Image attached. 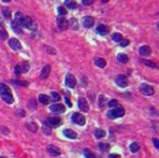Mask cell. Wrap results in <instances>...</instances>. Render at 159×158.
<instances>
[{"label": "cell", "mask_w": 159, "mask_h": 158, "mask_svg": "<svg viewBox=\"0 0 159 158\" xmlns=\"http://www.w3.org/2000/svg\"><path fill=\"white\" fill-rule=\"evenodd\" d=\"M124 115V110L122 107H116V108H112L111 111L108 112V118L111 120H115V118H118V117H122V116Z\"/></svg>", "instance_id": "cell-1"}, {"label": "cell", "mask_w": 159, "mask_h": 158, "mask_svg": "<svg viewBox=\"0 0 159 158\" xmlns=\"http://www.w3.org/2000/svg\"><path fill=\"white\" fill-rule=\"evenodd\" d=\"M72 121L73 123H76V125L78 126H83L85 125V122H86V118H85V116L81 115V113H73L72 115Z\"/></svg>", "instance_id": "cell-2"}, {"label": "cell", "mask_w": 159, "mask_h": 158, "mask_svg": "<svg viewBox=\"0 0 159 158\" xmlns=\"http://www.w3.org/2000/svg\"><path fill=\"white\" fill-rule=\"evenodd\" d=\"M19 25L21 26H24V28H31V26H34V24H32V20L30 18H28V16H22V19L20 20V22H19Z\"/></svg>", "instance_id": "cell-3"}, {"label": "cell", "mask_w": 159, "mask_h": 158, "mask_svg": "<svg viewBox=\"0 0 159 158\" xmlns=\"http://www.w3.org/2000/svg\"><path fill=\"white\" fill-rule=\"evenodd\" d=\"M141 91H142V93H144V95L150 96V95H153V93H154V88L152 87V86L147 85V84H143L141 86Z\"/></svg>", "instance_id": "cell-4"}, {"label": "cell", "mask_w": 159, "mask_h": 158, "mask_svg": "<svg viewBox=\"0 0 159 158\" xmlns=\"http://www.w3.org/2000/svg\"><path fill=\"white\" fill-rule=\"evenodd\" d=\"M9 45H10V47L13 49L14 51H19L21 49V44H20V41H19L18 39H10L9 40Z\"/></svg>", "instance_id": "cell-5"}, {"label": "cell", "mask_w": 159, "mask_h": 158, "mask_svg": "<svg viewBox=\"0 0 159 158\" xmlns=\"http://www.w3.org/2000/svg\"><path fill=\"white\" fill-rule=\"evenodd\" d=\"M66 86L70 88H73L76 86V78L73 75H67L66 76Z\"/></svg>", "instance_id": "cell-6"}, {"label": "cell", "mask_w": 159, "mask_h": 158, "mask_svg": "<svg viewBox=\"0 0 159 158\" xmlns=\"http://www.w3.org/2000/svg\"><path fill=\"white\" fill-rule=\"evenodd\" d=\"M116 82H117V85H118L119 87H127V85H128L127 77L123 76V75H121V76L117 77V78H116Z\"/></svg>", "instance_id": "cell-7"}, {"label": "cell", "mask_w": 159, "mask_h": 158, "mask_svg": "<svg viewBox=\"0 0 159 158\" xmlns=\"http://www.w3.org/2000/svg\"><path fill=\"white\" fill-rule=\"evenodd\" d=\"M50 110L55 113H63L66 108L63 105H52V106H50Z\"/></svg>", "instance_id": "cell-8"}, {"label": "cell", "mask_w": 159, "mask_h": 158, "mask_svg": "<svg viewBox=\"0 0 159 158\" xmlns=\"http://www.w3.org/2000/svg\"><path fill=\"white\" fill-rule=\"evenodd\" d=\"M57 25H59L60 30H66V29H69V20L63 19V18H60L57 20Z\"/></svg>", "instance_id": "cell-9"}, {"label": "cell", "mask_w": 159, "mask_h": 158, "mask_svg": "<svg viewBox=\"0 0 159 158\" xmlns=\"http://www.w3.org/2000/svg\"><path fill=\"white\" fill-rule=\"evenodd\" d=\"M78 107H80V110L83 111V112L88 111V103H87L86 99H80L78 100Z\"/></svg>", "instance_id": "cell-10"}, {"label": "cell", "mask_w": 159, "mask_h": 158, "mask_svg": "<svg viewBox=\"0 0 159 158\" xmlns=\"http://www.w3.org/2000/svg\"><path fill=\"white\" fill-rule=\"evenodd\" d=\"M47 152L50 153L51 156H54V157H57V156H60V153H61V152H60V149L56 147V146H52V144L47 147Z\"/></svg>", "instance_id": "cell-11"}, {"label": "cell", "mask_w": 159, "mask_h": 158, "mask_svg": "<svg viewBox=\"0 0 159 158\" xmlns=\"http://www.w3.org/2000/svg\"><path fill=\"white\" fill-rule=\"evenodd\" d=\"M94 24V19L93 18H91V16H86L85 19H83V26L87 29H90V28H92Z\"/></svg>", "instance_id": "cell-12"}, {"label": "cell", "mask_w": 159, "mask_h": 158, "mask_svg": "<svg viewBox=\"0 0 159 158\" xmlns=\"http://www.w3.org/2000/svg\"><path fill=\"white\" fill-rule=\"evenodd\" d=\"M150 52H152V50H150V47L147 46V45H143V46L139 47V54L142 56H147V55H149Z\"/></svg>", "instance_id": "cell-13"}, {"label": "cell", "mask_w": 159, "mask_h": 158, "mask_svg": "<svg viewBox=\"0 0 159 158\" xmlns=\"http://www.w3.org/2000/svg\"><path fill=\"white\" fill-rule=\"evenodd\" d=\"M63 134H65L67 138H71V140H76L77 138V133L72 130H65L63 131Z\"/></svg>", "instance_id": "cell-14"}, {"label": "cell", "mask_w": 159, "mask_h": 158, "mask_svg": "<svg viewBox=\"0 0 159 158\" xmlns=\"http://www.w3.org/2000/svg\"><path fill=\"white\" fill-rule=\"evenodd\" d=\"M97 32L100 34V35H106V34L108 32V26L104 25V24H101L97 26Z\"/></svg>", "instance_id": "cell-15"}, {"label": "cell", "mask_w": 159, "mask_h": 158, "mask_svg": "<svg viewBox=\"0 0 159 158\" xmlns=\"http://www.w3.org/2000/svg\"><path fill=\"white\" fill-rule=\"evenodd\" d=\"M65 5H66V7H69V9H77V3L75 1V0H66L65 1Z\"/></svg>", "instance_id": "cell-16"}, {"label": "cell", "mask_w": 159, "mask_h": 158, "mask_svg": "<svg viewBox=\"0 0 159 158\" xmlns=\"http://www.w3.org/2000/svg\"><path fill=\"white\" fill-rule=\"evenodd\" d=\"M50 69H51L50 65H46V66L44 67L42 71H41V75H40L41 78H46V77L49 76V75H50Z\"/></svg>", "instance_id": "cell-17"}, {"label": "cell", "mask_w": 159, "mask_h": 158, "mask_svg": "<svg viewBox=\"0 0 159 158\" xmlns=\"http://www.w3.org/2000/svg\"><path fill=\"white\" fill-rule=\"evenodd\" d=\"M9 35H7V31L4 29V25L0 24V40H6Z\"/></svg>", "instance_id": "cell-18"}, {"label": "cell", "mask_w": 159, "mask_h": 158, "mask_svg": "<svg viewBox=\"0 0 159 158\" xmlns=\"http://www.w3.org/2000/svg\"><path fill=\"white\" fill-rule=\"evenodd\" d=\"M47 121L52 126H60V125H61V120H60L59 117H50Z\"/></svg>", "instance_id": "cell-19"}, {"label": "cell", "mask_w": 159, "mask_h": 158, "mask_svg": "<svg viewBox=\"0 0 159 158\" xmlns=\"http://www.w3.org/2000/svg\"><path fill=\"white\" fill-rule=\"evenodd\" d=\"M7 93H11L10 88L5 84H0V95H7Z\"/></svg>", "instance_id": "cell-20"}, {"label": "cell", "mask_w": 159, "mask_h": 158, "mask_svg": "<svg viewBox=\"0 0 159 158\" xmlns=\"http://www.w3.org/2000/svg\"><path fill=\"white\" fill-rule=\"evenodd\" d=\"M1 99L5 101L6 103H13L14 102V97L11 93H7V95H1Z\"/></svg>", "instance_id": "cell-21"}, {"label": "cell", "mask_w": 159, "mask_h": 158, "mask_svg": "<svg viewBox=\"0 0 159 158\" xmlns=\"http://www.w3.org/2000/svg\"><path fill=\"white\" fill-rule=\"evenodd\" d=\"M39 101L42 105H47L49 102H50V97L46 96V95H40L39 96Z\"/></svg>", "instance_id": "cell-22"}, {"label": "cell", "mask_w": 159, "mask_h": 158, "mask_svg": "<svg viewBox=\"0 0 159 158\" xmlns=\"http://www.w3.org/2000/svg\"><path fill=\"white\" fill-rule=\"evenodd\" d=\"M117 59H118V61L122 62V63L128 62V56H127L126 54H119L118 56H117Z\"/></svg>", "instance_id": "cell-23"}, {"label": "cell", "mask_w": 159, "mask_h": 158, "mask_svg": "<svg viewBox=\"0 0 159 158\" xmlns=\"http://www.w3.org/2000/svg\"><path fill=\"white\" fill-rule=\"evenodd\" d=\"M94 136H96V138H103L106 136V132L103 130H96L94 131Z\"/></svg>", "instance_id": "cell-24"}, {"label": "cell", "mask_w": 159, "mask_h": 158, "mask_svg": "<svg viewBox=\"0 0 159 158\" xmlns=\"http://www.w3.org/2000/svg\"><path fill=\"white\" fill-rule=\"evenodd\" d=\"M129 149H131V152H133V153L138 152L139 151V144L137 143V142H133V143L129 146Z\"/></svg>", "instance_id": "cell-25"}, {"label": "cell", "mask_w": 159, "mask_h": 158, "mask_svg": "<svg viewBox=\"0 0 159 158\" xmlns=\"http://www.w3.org/2000/svg\"><path fill=\"white\" fill-rule=\"evenodd\" d=\"M11 26H13V29H14V31H15V32H18V34H19V32H21V26L19 25L16 21H13V22H11Z\"/></svg>", "instance_id": "cell-26"}, {"label": "cell", "mask_w": 159, "mask_h": 158, "mask_svg": "<svg viewBox=\"0 0 159 158\" xmlns=\"http://www.w3.org/2000/svg\"><path fill=\"white\" fill-rule=\"evenodd\" d=\"M26 127H28V128L31 131V132H36V131H37V125H36V123H34V122L28 123V125H26Z\"/></svg>", "instance_id": "cell-27"}, {"label": "cell", "mask_w": 159, "mask_h": 158, "mask_svg": "<svg viewBox=\"0 0 159 158\" xmlns=\"http://www.w3.org/2000/svg\"><path fill=\"white\" fill-rule=\"evenodd\" d=\"M112 39H113V41H116V43H121V40L123 39V36L121 35V34H118V32H115L112 35Z\"/></svg>", "instance_id": "cell-28"}, {"label": "cell", "mask_w": 159, "mask_h": 158, "mask_svg": "<svg viewBox=\"0 0 159 158\" xmlns=\"http://www.w3.org/2000/svg\"><path fill=\"white\" fill-rule=\"evenodd\" d=\"M1 13H3V15H4V18H5V19H10L11 18V13H10V10L7 9V7H3Z\"/></svg>", "instance_id": "cell-29"}, {"label": "cell", "mask_w": 159, "mask_h": 158, "mask_svg": "<svg viewBox=\"0 0 159 158\" xmlns=\"http://www.w3.org/2000/svg\"><path fill=\"white\" fill-rule=\"evenodd\" d=\"M94 63H96L98 67H104L106 66V61L103 59H96L94 60Z\"/></svg>", "instance_id": "cell-30"}, {"label": "cell", "mask_w": 159, "mask_h": 158, "mask_svg": "<svg viewBox=\"0 0 159 158\" xmlns=\"http://www.w3.org/2000/svg\"><path fill=\"white\" fill-rule=\"evenodd\" d=\"M20 69H22L21 70V72H28L29 71V69H30V65H29V62H22V65L20 66Z\"/></svg>", "instance_id": "cell-31"}, {"label": "cell", "mask_w": 159, "mask_h": 158, "mask_svg": "<svg viewBox=\"0 0 159 158\" xmlns=\"http://www.w3.org/2000/svg\"><path fill=\"white\" fill-rule=\"evenodd\" d=\"M118 106H119V105H118V102H117L116 100H112V101H109V102H108V107L109 108H116Z\"/></svg>", "instance_id": "cell-32"}, {"label": "cell", "mask_w": 159, "mask_h": 158, "mask_svg": "<svg viewBox=\"0 0 159 158\" xmlns=\"http://www.w3.org/2000/svg\"><path fill=\"white\" fill-rule=\"evenodd\" d=\"M69 25H70V26H71V25H72V29H73V30H77V29H78L77 21H76V20H75V19H71V20H70V22H69Z\"/></svg>", "instance_id": "cell-33"}, {"label": "cell", "mask_w": 159, "mask_h": 158, "mask_svg": "<svg viewBox=\"0 0 159 158\" xmlns=\"http://www.w3.org/2000/svg\"><path fill=\"white\" fill-rule=\"evenodd\" d=\"M83 155H85V157H86V158H96V156H94L91 151H88V149H86V151L83 152Z\"/></svg>", "instance_id": "cell-34"}, {"label": "cell", "mask_w": 159, "mask_h": 158, "mask_svg": "<svg viewBox=\"0 0 159 158\" xmlns=\"http://www.w3.org/2000/svg\"><path fill=\"white\" fill-rule=\"evenodd\" d=\"M57 11H59L60 15H62V16H65V15L67 14V10H66L63 6H59V7H57Z\"/></svg>", "instance_id": "cell-35"}, {"label": "cell", "mask_w": 159, "mask_h": 158, "mask_svg": "<svg viewBox=\"0 0 159 158\" xmlns=\"http://www.w3.org/2000/svg\"><path fill=\"white\" fill-rule=\"evenodd\" d=\"M98 148H100L101 151H108L109 144H106V143H100V144H98Z\"/></svg>", "instance_id": "cell-36"}, {"label": "cell", "mask_w": 159, "mask_h": 158, "mask_svg": "<svg viewBox=\"0 0 159 158\" xmlns=\"http://www.w3.org/2000/svg\"><path fill=\"white\" fill-rule=\"evenodd\" d=\"M51 100L55 101V102H56V101H59L60 100V95L57 92H51Z\"/></svg>", "instance_id": "cell-37"}, {"label": "cell", "mask_w": 159, "mask_h": 158, "mask_svg": "<svg viewBox=\"0 0 159 158\" xmlns=\"http://www.w3.org/2000/svg\"><path fill=\"white\" fill-rule=\"evenodd\" d=\"M104 102H106V97L103 95H101L100 96V101H98V105H100V107H103Z\"/></svg>", "instance_id": "cell-38"}, {"label": "cell", "mask_w": 159, "mask_h": 158, "mask_svg": "<svg viewBox=\"0 0 159 158\" xmlns=\"http://www.w3.org/2000/svg\"><path fill=\"white\" fill-rule=\"evenodd\" d=\"M144 63L147 66H150V67H153V69H157V65L154 62H152V61H147V60H144Z\"/></svg>", "instance_id": "cell-39"}, {"label": "cell", "mask_w": 159, "mask_h": 158, "mask_svg": "<svg viewBox=\"0 0 159 158\" xmlns=\"http://www.w3.org/2000/svg\"><path fill=\"white\" fill-rule=\"evenodd\" d=\"M93 1H94V0H82V4H83V5L88 6V5H91V4H93Z\"/></svg>", "instance_id": "cell-40"}, {"label": "cell", "mask_w": 159, "mask_h": 158, "mask_svg": "<svg viewBox=\"0 0 159 158\" xmlns=\"http://www.w3.org/2000/svg\"><path fill=\"white\" fill-rule=\"evenodd\" d=\"M14 84H16V85H21V86H28V82H25V81H16V80H15V81H14Z\"/></svg>", "instance_id": "cell-41"}, {"label": "cell", "mask_w": 159, "mask_h": 158, "mask_svg": "<svg viewBox=\"0 0 159 158\" xmlns=\"http://www.w3.org/2000/svg\"><path fill=\"white\" fill-rule=\"evenodd\" d=\"M128 44H129V41H128L127 39H122V40H121V45H122V46H127Z\"/></svg>", "instance_id": "cell-42"}, {"label": "cell", "mask_w": 159, "mask_h": 158, "mask_svg": "<svg viewBox=\"0 0 159 158\" xmlns=\"http://www.w3.org/2000/svg\"><path fill=\"white\" fill-rule=\"evenodd\" d=\"M65 100H66V103H67V105H69V106H70V107H71V106H72V102H71V100H70V97H69V96H66V99H65Z\"/></svg>", "instance_id": "cell-43"}, {"label": "cell", "mask_w": 159, "mask_h": 158, "mask_svg": "<svg viewBox=\"0 0 159 158\" xmlns=\"http://www.w3.org/2000/svg\"><path fill=\"white\" fill-rule=\"evenodd\" d=\"M44 131H45V133H46V134H51V130H49L47 126H44Z\"/></svg>", "instance_id": "cell-44"}, {"label": "cell", "mask_w": 159, "mask_h": 158, "mask_svg": "<svg viewBox=\"0 0 159 158\" xmlns=\"http://www.w3.org/2000/svg\"><path fill=\"white\" fill-rule=\"evenodd\" d=\"M21 72V69H20V66H16V67H15V74H20Z\"/></svg>", "instance_id": "cell-45"}, {"label": "cell", "mask_w": 159, "mask_h": 158, "mask_svg": "<svg viewBox=\"0 0 159 158\" xmlns=\"http://www.w3.org/2000/svg\"><path fill=\"white\" fill-rule=\"evenodd\" d=\"M153 143H154V146H156V148H159V141L158 140H154Z\"/></svg>", "instance_id": "cell-46"}, {"label": "cell", "mask_w": 159, "mask_h": 158, "mask_svg": "<svg viewBox=\"0 0 159 158\" xmlns=\"http://www.w3.org/2000/svg\"><path fill=\"white\" fill-rule=\"evenodd\" d=\"M109 158H121L118 155H109Z\"/></svg>", "instance_id": "cell-47"}, {"label": "cell", "mask_w": 159, "mask_h": 158, "mask_svg": "<svg viewBox=\"0 0 159 158\" xmlns=\"http://www.w3.org/2000/svg\"><path fill=\"white\" fill-rule=\"evenodd\" d=\"M3 132H4V133H7V130H6V127H3Z\"/></svg>", "instance_id": "cell-48"}, {"label": "cell", "mask_w": 159, "mask_h": 158, "mask_svg": "<svg viewBox=\"0 0 159 158\" xmlns=\"http://www.w3.org/2000/svg\"><path fill=\"white\" fill-rule=\"evenodd\" d=\"M4 3H9V1H11V0H3Z\"/></svg>", "instance_id": "cell-49"}, {"label": "cell", "mask_w": 159, "mask_h": 158, "mask_svg": "<svg viewBox=\"0 0 159 158\" xmlns=\"http://www.w3.org/2000/svg\"><path fill=\"white\" fill-rule=\"evenodd\" d=\"M107 1H109V0H102V3H107Z\"/></svg>", "instance_id": "cell-50"}, {"label": "cell", "mask_w": 159, "mask_h": 158, "mask_svg": "<svg viewBox=\"0 0 159 158\" xmlns=\"http://www.w3.org/2000/svg\"><path fill=\"white\" fill-rule=\"evenodd\" d=\"M0 158H5V157H0Z\"/></svg>", "instance_id": "cell-51"}]
</instances>
